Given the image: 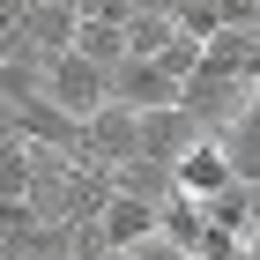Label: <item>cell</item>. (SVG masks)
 <instances>
[{"mask_svg":"<svg viewBox=\"0 0 260 260\" xmlns=\"http://www.w3.org/2000/svg\"><path fill=\"white\" fill-rule=\"evenodd\" d=\"M156 231V201H141V193H104V208H97V238H104V253H126V245H141Z\"/></svg>","mask_w":260,"mask_h":260,"instance_id":"5b68a950","label":"cell"},{"mask_svg":"<svg viewBox=\"0 0 260 260\" xmlns=\"http://www.w3.org/2000/svg\"><path fill=\"white\" fill-rule=\"evenodd\" d=\"M75 52L97 60V67H119L134 45H126V22H112V15H75Z\"/></svg>","mask_w":260,"mask_h":260,"instance_id":"ba28073f","label":"cell"},{"mask_svg":"<svg viewBox=\"0 0 260 260\" xmlns=\"http://www.w3.org/2000/svg\"><path fill=\"white\" fill-rule=\"evenodd\" d=\"M201 216H208V231H223V238H245V231L260 223V186H253V179L216 186V193L201 201Z\"/></svg>","mask_w":260,"mask_h":260,"instance_id":"52a82bcc","label":"cell"},{"mask_svg":"<svg viewBox=\"0 0 260 260\" xmlns=\"http://www.w3.org/2000/svg\"><path fill=\"white\" fill-rule=\"evenodd\" d=\"M231 179H238V171H231V156H223V141H216V134H193L179 156H171V193L208 201L216 186H231Z\"/></svg>","mask_w":260,"mask_h":260,"instance_id":"3957f363","label":"cell"},{"mask_svg":"<svg viewBox=\"0 0 260 260\" xmlns=\"http://www.w3.org/2000/svg\"><path fill=\"white\" fill-rule=\"evenodd\" d=\"M193 134H201V126H193V112H186V104L141 112V119H134V156H141V164H164V171H171V156H179Z\"/></svg>","mask_w":260,"mask_h":260,"instance_id":"277c9868","label":"cell"},{"mask_svg":"<svg viewBox=\"0 0 260 260\" xmlns=\"http://www.w3.org/2000/svg\"><path fill=\"white\" fill-rule=\"evenodd\" d=\"M208 134L223 141V156H231V171L260 186V89H253V97H245V104H238V112H231L223 126H208Z\"/></svg>","mask_w":260,"mask_h":260,"instance_id":"8992f818","label":"cell"},{"mask_svg":"<svg viewBox=\"0 0 260 260\" xmlns=\"http://www.w3.org/2000/svg\"><path fill=\"white\" fill-rule=\"evenodd\" d=\"M112 97L134 104V112H164V104H179V75L164 60H149V52H126L112 67Z\"/></svg>","mask_w":260,"mask_h":260,"instance_id":"7a4b0ae2","label":"cell"},{"mask_svg":"<svg viewBox=\"0 0 260 260\" xmlns=\"http://www.w3.org/2000/svg\"><path fill=\"white\" fill-rule=\"evenodd\" d=\"M38 97H45V104H60L67 119L82 126L104 97H112V67L82 60L75 45H67V52H45V60H38Z\"/></svg>","mask_w":260,"mask_h":260,"instance_id":"6da1fadb","label":"cell"}]
</instances>
